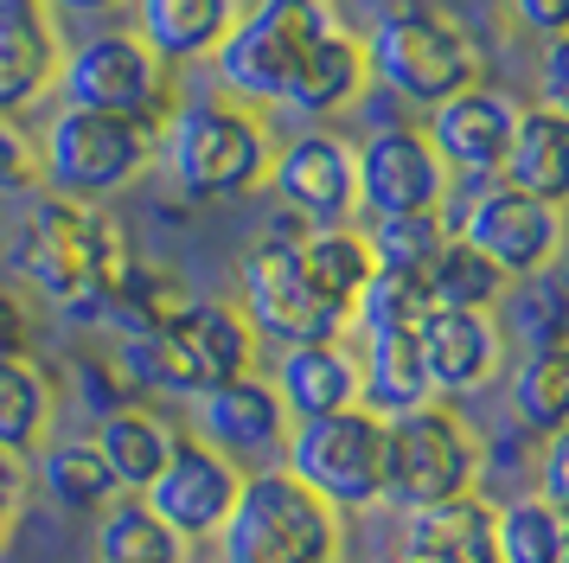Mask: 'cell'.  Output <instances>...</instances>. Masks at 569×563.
Segmentation results:
<instances>
[{"label":"cell","mask_w":569,"mask_h":563,"mask_svg":"<svg viewBox=\"0 0 569 563\" xmlns=\"http://www.w3.org/2000/svg\"><path fill=\"white\" fill-rule=\"evenodd\" d=\"M7 256H13L20 282L32 295H46L71 327H103L109 288L122 282L134 250H129V230L116 225V211L39 192L20 211Z\"/></svg>","instance_id":"1"},{"label":"cell","mask_w":569,"mask_h":563,"mask_svg":"<svg viewBox=\"0 0 569 563\" xmlns=\"http://www.w3.org/2000/svg\"><path fill=\"white\" fill-rule=\"evenodd\" d=\"M262 339L237 302H199L186 295L160 327L116 339V372L129 378L134 397H206L211 384H231L257 372Z\"/></svg>","instance_id":"2"},{"label":"cell","mask_w":569,"mask_h":563,"mask_svg":"<svg viewBox=\"0 0 569 563\" xmlns=\"http://www.w3.org/2000/svg\"><path fill=\"white\" fill-rule=\"evenodd\" d=\"M160 154H167L173 192L186 205H224V199H250L257 186H269L276 135L262 122V109L211 90V97L173 102V116L160 128Z\"/></svg>","instance_id":"3"},{"label":"cell","mask_w":569,"mask_h":563,"mask_svg":"<svg viewBox=\"0 0 569 563\" xmlns=\"http://www.w3.org/2000/svg\"><path fill=\"white\" fill-rule=\"evenodd\" d=\"M365 58L390 97L416 109H436L441 97L480 83V65H487L473 26L436 0H390L365 32Z\"/></svg>","instance_id":"4"},{"label":"cell","mask_w":569,"mask_h":563,"mask_svg":"<svg viewBox=\"0 0 569 563\" xmlns=\"http://www.w3.org/2000/svg\"><path fill=\"white\" fill-rule=\"evenodd\" d=\"M333 26H346L333 0H250L231 20L224 46L211 51L218 90L250 102V109H282L301 65Z\"/></svg>","instance_id":"5"},{"label":"cell","mask_w":569,"mask_h":563,"mask_svg":"<svg viewBox=\"0 0 569 563\" xmlns=\"http://www.w3.org/2000/svg\"><path fill=\"white\" fill-rule=\"evenodd\" d=\"M211 544L224 563H327L346 544V518L288 467H257L243 474L231 518Z\"/></svg>","instance_id":"6"},{"label":"cell","mask_w":569,"mask_h":563,"mask_svg":"<svg viewBox=\"0 0 569 563\" xmlns=\"http://www.w3.org/2000/svg\"><path fill=\"white\" fill-rule=\"evenodd\" d=\"M154 160H160V128L129 122V116H103V109H78V102H64L46 122V141H39L46 192L83 199V205L129 192Z\"/></svg>","instance_id":"7"},{"label":"cell","mask_w":569,"mask_h":563,"mask_svg":"<svg viewBox=\"0 0 569 563\" xmlns=\"http://www.w3.org/2000/svg\"><path fill=\"white\" fill-rule=\"evenodd\" d=\"M480 493V435L455 404H422L385 416V506L416 512Z\"/></svg>","instance_id":"8"},{"label":"cell","mask_w":569,"mask_h":563,"mask_svg":"<svg viewBox=\"0 0 569 563\" xmlns=\"http://www.w3.org/2000/svg\"><path fill=\"white\" fill-rule=\"evenodd\" d=\"M282 467L301 486H313L339 518L385 506V416L352 404V409H333V416L288 423Z\"/></svg>","instance_id":"9"},{"label":"cell","mask_w":569,"mask_h":563,"mask_svg":"<svg viewBox=\"0 0 569 563\" xmlns=\"http://www.w3.org/2000/svg\"><path fill=\"white\" fill-rule=\"evenodd\" d=\"M237 314L250 320L257 339L269 346H301V339H346L352 307L333 302L301 263V244L257 237L237 263Z\"/></svg>","instance_id":"10"},{"label":"cell","mask_w":569,"mask_h":563,"mask_svg":"<svg viewBox=\"0 0 569 563\" xmlns=\"http://www.w3.org/2000/svg\"><path fill=\"white\" fill-rule=\"evenodd\" d=\"M58 83H64V102H78V109L129 116V122L148 128H167L173 102H180L173 97V65H160L122 26H103V32L78 39L58 65Z\"/></svg>","instance_id":"11"},{"label":"cell","mask_w":569,"mask_h":563,"mask_svg":"<svg viewBox=\"0 0 569 563\" xmlns=\"http://www.w3.org/2000/svg\"><path fill=\"white\" fill-rule=\"evenodd\" d=\"M448 211V205H441ZM455 237H467L473 250L487 256L506 282L538 276V269H557L569 250V211L563 205H543L531 192H512L506 179H487L473 186V199L461 211H448Z\"/></svg>","instance_id":"12"},{"label":"cell","mask_w":569,"mask_h":563,"mask_svg":"<svg viewBox=\"0 0 569 563\" xmlns=\"http://www.w3.org/2000/svg\"><path fill=\"white\" fill-rule=\"evenodd\" d=\"M237 486H243V467L231 455H218L199 435H180L167 467L154 474V486L141 493V506L167 518V532H180L186 544H211L237 506Z\"/></svg>","instance_id":"13"},{"label":"cell","mask_w":569,"mask_h":563,"mask_svg":"<svg viewBox=\"0 0 569 563\" xmlns=\"http://www.w3.org/2000/svg\"><path fill=\"white\" fill-rule=\"evenodd\" d=\"M269 192L308 225H352L359 211V148L333 128L288 135L269 160Z\"/></svg>","instance_id":"14"},{"label":"cell","mask_w":569,"mask_h":563,"mask_svg":"<svg viewBox=\"0 0 569 563\" xmlns=\"http://www.w3.org/2000/svg\"><path fill=\"white\" fill-rule=\"evenodd\" d=\"M455 174L441 167L429 135L416 122H385L359 141V211L390 218V211H441Z\"/></svg>","instance_id":"15"},{"label":"cell","mask_w":569,"mask_h":563,"mask_svg":"<svg viewBox=\"0 0 569 563\" xmlns=\"http://www.w3.org/2000/svg\"><path fill=\"white\" fill-rule=\"evenodd\" d=\"M518 109H525V102H518L512 90H499V83H467V90H455V97H441L436 109H429L422 135H429V148L441 154V167L455 179L487 186V179H499V167H506Z\"/></svg>","instance_id":"16"},{"label":"cell","mask_w":569,"mask_h":563,"mask_svg":"<svg viewBox=\"0 0 569 563\" xmlns=\"http://www.w3.org/2000/svg\"><path fill=\"white\" fill-rule=\"evenodd\" d=\"M416 346H422V372H429L436 404L480 397L487 384L506 378V353H512L499 314H467V307H436L416 327Z\"/></svg>","instance_id":"17"},{"label":"cell","mask_w":569,"mask_h":563,"mask_svg":"<svg viewBox=\"0 0 569 563\" xmlns=\"http://www.w3.org/2000/svg\"><path fill=\"white\" fill-rule=\"evenodd\" d=\"M192 435L211 442L218 455H231L237 467L243 461H269L282 455L288 442V409L262 372H243V378L211 384L206 397H192Z\"/></svg>","instance_id":"18"},{"label":"cell","mask_w":569,"mask_h":563,"mask_svg":"<svg viewBox=\"0 0 569 563\" xmlns=\"http://www.w3.org/2000/svg\"><path fill=\"white\" fill-rule=\"evenodd\" d=\"M58 65H64V39L46 0H0V116L20 122L32 102L58 90Z\"/></svg>","instance_id":"19"},{"label":"cell","mask_w":569,"mask_h":563,"mask_svg":"<svg viewBox=\"0 0 569 563\" xmlns=\"http://www.w3.org/2000/svg\"><path fill=\"white\" fill-rule=\"evenodd\" d=\"M269 384L282 397L288 423L352 409L359 404V346L352 339H301V346H282L276 365H269Z\"/></svg>","instance_id":"20"},{"label":"cell","mask_w":569,"mask_h":563,"mask_svg":"<svg viewBox=\"0 0 569 563\" xmlns=\"http://www.w3.org/2000/svg\"><path fill=\"white\" fill-rule=\"evenodd\" d=\"M397 557L403 563H499L492 500L487 493H461V500H441V506L403 512Z\"/></svg>","instance_id":"21"},{"label":"cell","mask_w":569,"mask_h":563,"mask_svg":"<svg viewBox=\"0 0 569 563\" xmlns=\"http://www.w3.org/2000/svg\"><path fill=\"white\" fill-rule=\"evenodd\" d=\"M134 39L154 51L160 65H206L224 46L243 0H129Z\"/></svg>","instance_id":"22"},{"label":"cell","mask_w":569,"mask_h":563,"mask_svg":"<svg viewBox=\"0 0 569 563\" xmlns=\"http://www.w3.org/2000/svg\"><path fill=\"white\" fill-rule=\"evenodd\" d=\"M97 455L109 461V474H116V486L129 493V500H141L148 486H154V474L167 467V455H173V442H180V429L160 416L154 404H122L109 409V416H97Z\"/></svg>","instance_id":"23"},{"label":"cell","mask_w":569,"mask_h":563,"mask_svg":"<svg viewBox=\"0 0 569 563\" xmlns=\"http://www.w3.org/2000/svg\"><path fill=\"white\" fill-rule=\"evenodd\" d=\"M499 179H506L512 192H531V199L563 205L569 211V116L543 109V102H525Z\"/></svg>","instance_id":"24"},{"label":"cell","mask_w":569,"mask_h":563,"mask_svg":"<svg viewBox=\"0 0 569 563\" xmlns=\"http://www.w3.org/2000/svg\"><path fill=\"white\" fill-rule=\"evenodd\" d=\"M365 90H371V58H365V39L352 32V26H333V32L313 46V58L301 65V77H295V90H288L282 109L327 122V116H346Z\"/></svg>","instance_id":"25"},{"label":"cell","mask_w":569,"mask_h":563,"mask_svg":"<svg viewBox=\"0 0 569 563\" xmlns=\"http://www.w3.org/2000/svg\"><path fill=\"white\" fill-rule=\"evenodd\" d=\"M32 481L46 493V506L64 512V518H97L122 500V486L109 474V461L97 455L90 435H64V442H46L32 455Z\"/></svg>","instance_id":"26"},{"label":"cell","mask_w":569,"mask_h":563,"mask_svg":"<svg viewBox=\"0 0 569 563\" xmlns=\"http://www.w3.org/2000/svg\"><path fill=\"white\" fill-rule=\"evenodd\" d=\"M359 404L371 409V416H403V409L436 404L416 333H365V346H359Z\"/></svg>","instance_id":"27"},{"label":"cell","mask_w":569,"mask_h":563,"mask_svg":"<svg viewBox=\"0 0 569 563\" xmlns=\"http://www.w3.org/2000/svg\"><path fill=\"white\" fill-rule=\"evenodd\" d=\"M58 384L32 353H0V448L32 461L52 442Z\"/></svg>","instance_id":"28"},{"label":"cell","mask_w":569,"mask_h":563,"mask_svg":"<svg viewBox=\"0 0 569 563\" xmlns=\"http://www.w3.org/2000/svg\"><path fill=\"white\" fill-rule=\"evenodd\" d=\"M492 314H506L499 327L506 339H518L525 353H543V346H569V282L563 269H538V276H518Z\"/></svg>","instance_id":"29"},{"label":"cell","mask_w":569,"mask_h":563,"mask_svg":"<svg viewBox=\"0 0 569 563\" xmlns=\"http://www.w3.org/2000/svg\"><path fill=\"white\" fill-rule=\"evenodd\" d=\"M506 397H512V423L525 435H557L569 429V346H543V353H525L506 378Z\"/></svg>","instance_id":"30"},{"label":"cell","mask_w":569,"mask_h":563,"mask_svg":"<svg viewBox=\"0 0 569 563\" xmlns=\"http://www.w3.org/2000/svg\"><path fill=\"white\" fill-rule=\"evenodd\" d=\"M97 563H192V544L167 532V518H154L141 500H116L97 512Z\"/></svg>","instance_id":"31"},{"label":"cell","mask_w":569,"mask_h":563,"mask_svg":"<svg viewBox=\"0 0 569 563\" xmlns=\"http://www.w3.org/2000/svg\"><path fill=\"white\" fill-rule=\"evenodd\" d=\"M186 302L180 276L167 269V263H148V256H129V269H122V282L109 288V307H103V327L116 333V339H134V333L160 327L173 307Z\"/></svg>","instance_id":"32"},{"label":"cell","mask_w":569,"mask_h":563,"mask_svg":"<svg viewBox=\"0 0 569 563\" xmlns=\"http://www.w3.org/2000/svg\"><path fill=\"white\" fill-rule=\"evenodd\" d=\"M429 314H436L429 276H416V269H371V282L352 302V327L359 333H416Z\"/></svg>","instance_id":"33"},{"label":"cell","mask_w":569,"mask_h":563,"mask_svg":"<svg viewBox=\"0 0 569 563\" xmlns=\"http://www.w3.org/2000/svg\"><path fill=\"white\" fill-rule=\"evenodd\" d=\"M301 263H308V276L333 295V302H359V288L371 282V244H365L359 225H313L301 237Z\"/></svg>","instance_id":"34"},{"label":"cell","mask_w":569,"mask_h":563,"mask_svg":"<svg viewBox=\"0 0 569 563\" xmlns=\"http://www.w3.org/2000/svg\"><path fill=\"white\" fill-rule=\"evenodd\" d=\"M422 276H429L436 307H467V314H492V307H499V295L512 288V282L499 276V269H492V263L473 250L467 237H448Z\"/></svg>","instance_id":"35"},{"label":"cell","mask_w":569,"mask_h":563,"mask_svg":"<svg viewBox=\"0 0 569 563\" xmlns=\"http://www.w3.org/2000/svg\"><path fill=\"white\" fill-rule=\"evenodd\" d=\"M492 544H499V563H557L563 512H550L538 493H512L506 506H492Z\"/></svg>","instance_id":"36"},{"label":"cell","mask_w":569,"mask_h":563,"mask_svg":"<svg viewBox=\"0 0 569 563\" xmlns=\"http://www.w3.org/2000/svg\"><path fill=\"white\" fill-rule=\"evenodd\" d=\"M448 237H455L448 211H390V218H371V230H365L378 269H416V276L436 263Z\"/></svg>","instance_id":"37"},{"label":"cell","mask_w":569,"mask_h":563,"mask_svg":"<svg viewBox=\"0 0 569 563\" xmlns=\"http://www.w3.org/2000/svg\"><path fill=\"white\" fill-rule=\"evenodd\" d=\"M71 378H78V397H83L90 416H109V409L134 404V391H129V378L116 372V358H78Z\"/></svg>","instance_id":"38"},{"label":"cell","mask_w":569,"mask_h":563,"mask_svg":"<svg viewBox=\"0 0 569 563\" xmlns=\"http://www.w3.org/2000/svg\"><path fill=\"white\" fill-rule=\"evenodd\" d=\"M531 474H538V500H543V506L569 518V429L543 435V442H538V461H531Z\"/></svg>","instance_id":"39"},{"label":"cell","mask_w":569,"mask_h":563,"mask_svg":"<svg viewBox=\"0 0 569 563\" xmlns=\"http://www.w3.org/2000/svg\"><path fill=\"white\" fill-rule=\"evenodd\" d=\"M531 461H538V435H525L518 423H506L499 435L480 442V486H487V474H525Z\"/></svg>","instance_id":"40"},{"label":"cell","mask_w":569,"mask_h":563,"mask_svg":"<svg viewBox=\"0 0 569 563\" xmlns=\"http://www.w3.org/2000/svg\"><path fill=\"white\" fill-rule=\"evenodd\" d=\"M32 179H39V148L20 135V122H7V116H0V199L27 192Z\"/></svg>","instance_id":"41"},{"label":"cell","mask_w":569,"mask_h":563,"mask_svg":"<svg viewBox=\"0 0 569 563\" xmlns=\"http://www.w3.org/2000/svg\"><path fill=\"white\" fill-rule=\"evenodd\" d=\"M538 102L569 116V32L543 39V58H538Z\"/></svg>","instance_id":"42"},{"label":"cell","mask_w":569,"mask_h":563,"mask_svg":"<svg viewBox=\"0 0 569 563\" xmlns=\"http://www.w3.org/2000/svg\"><path fill=\"white\" fill-rule=\"evenodd\" d=\"M506 20L531 39H557L569 32V0H506Z\"/></svg>","instance_id":"43"},{"label":"cell","mask_w":569,"mask_h":563,"mask_svg":"<svg viewBox=\"0 0 569 563\" xmlns=\"http://www.w3.org/2000/svg\"><path fill=\"white\" fill-rule=\"evenodd\" d=\"M0 353H32V314L13 288H0Z\"/></svg>","instance_id":"44"},{"label":"cell","mask_w":569,"mask_h":563,"mask_svg":"<svg viewBox=\"0 0 569 563\" xmlns=\"http://www.w3.org/2000/svg\"><path fill=\"white\" fill-rule=\"evenodd\" d=\"M0 506L27 512V461L7 455V448H0Z\"/></svg>","instance_id":"45"},{"label":"cell","mask_w":569,"mask_h":563,"mask_svg":"<svg viewBox=\"0 0 569 563\" xmlns=\"http://www.w3.org/2000/svg\"><path fill=\"white\" fill-rule=\"evenodd\" d=\"M129 0H46V13L52 20H109V13H122Z\"/></svg>","instance_id":"46"},{"label":"cell","mask_w":569,"mask_h":563,"mask_svg":"<svg viewBox=\"0 0 569 563\" xmlns=\"http://www.w3.org/2000/svg\"><path fill=\"white\" fill-rule=\"evenodd\" d=\"M13 537H20V512H13V506H0V557L13 551Z\"/></svg>","instance_id":"47"},{"label":"cell","mask_w":569,"mask_h":563,"mask_svg":"<svg viewBox=\"0 0 569 563\" xmlns=\"http://www.w3.org/2000/svg\"><path fill=\"white\" fill-rule=\"evenodd\" d=\"M557 563H569V518H563V557H557Z\"/></svg>","instance_id":"48"},{"label":"cell","mask_w":569,"mask_h":563,"mask_svg":"<svg viewBox=\"0 0 569 563\" xmlns=\"http://www.w3.org/2000/svg\"><path fill=\"white\" fill-rule=\"evenodd\" d=\"M371 563H403V557H397V551H390V557H371Z\"/></svg>","instance_id":"49"},{"label":"cell","mask_w":569,"mask_h":563,"mask_svg":"<svg viewBox=\"0 0 569 563\" xmlns=\"http://www.w3.org/2000/svg\"><path fill=\"white\" fill-rule=\"evenodd\" d=\"M557 269H563V282H569V250H563V263H557Z\"/></svg>","instance_id":"50"},{"label":"cell","mask_w":569,"mask_h":563,"mask_svg":"<svg viewBox=\"0 0 569 563\" xmlns=\"http://www.w3.org/2000/svg\"><path fill=\"white\" fill-rule=\"evenodd\" d=\"M327 563H346V557H327Z\"/></svg>","instance_id":"51"},{"label":"cell","mask_w":569,"mask_h":563,"mask_svg":"<svg viewBox=\"0 0 569 563\" xmlns=\"http://www.w3.org/2000/svg\"><path fill=\"white\" fill-rule=\"evenodd\" d=\"M243 7H250V0H243Z\"/></svg>","instance_id":"52"}]
</instances>
